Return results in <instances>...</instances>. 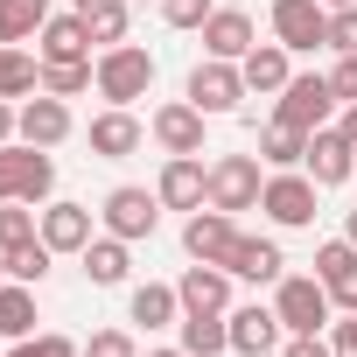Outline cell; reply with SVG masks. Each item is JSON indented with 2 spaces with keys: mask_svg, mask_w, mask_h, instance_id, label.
I'll return each mask as SVG.
<instances>
[{
  "mask_svg": "<svg viewBox=\"0 0 357 357\" xmlns=\"http://www.w3.org/2000/svg\"><path fill=\"white\" fill-rule=\"evenodd\" d=\"M238 98H245V70L238 63H225V56H204L197 70H190V105L197 112H238Z\"/></svg>",
  "mask_w": 357,
  "mask_h": 357,
  "instance_id": "9",
  "label": "cell"
},
{
  "mask_svg": "<svg viewBox=\"0 0 357 357\" xmlns=\"http://www.w3.org/2000/svg\"><path fill=\"white\" fill-rule=\"evenodd\" d=\"M204 119L211 112H197L190 98H168V105H154L147 133L161 140V154H204Z\"/></svg>",
  "mask_w": 357,
  "mask_h": 357,
  "instance_id": "11",
  "label": "cell"
},
{
  "mask_svg": "<svg viewBox=\"0 0 357 357\" xmlns=\"http://www.w3.org/2000/svg\"><path fill=\"white\" fill-rule=\"evenodd\" d=\"M238 70H245V91H287L294 50H287V43H252V50L238 56Z\"/></svg>",
  "mask_w": 357,
  "mask_h": 357,
  "instance_id": "19",
  "label": "cell"
},
{
  "mask_svg": "<svg viewBox=\"0 0 357 357\" xmlns=\"http://www.w3.org/2000/svg\"><path fill=\"white\" fill-rule=\"evenodd\" d=\"M343 98H336V84L329 77H287V91H273V119L280 126H294V133H315V126H329V112H336Z\"/></svg>",
  "mask_w": 357,
  "mask_h": 357,
  "instance_id": "4",
  "label": "cell"
},
{
  "mask_svg": "<svg viewBox=\"0 0 357 357\" xmlns=\"http://www.w3.org/2000/svg\"><path fill=\"white\" fill-rule=\"evenodd\" d=\"M29 238H43V211L36 204H0V252H15Z\"/></svg>",
  "mask_w": 357,
  "mask_h": 357,
  "instance_id": "31",
  "label": "cell"
},
{
  "mask_svg": "<svg viewBox=\"0 0 357 357\" xmlns=\"http://www.w3.org/2000/svg\"><path fill=\"white\" fill-rule=\"evenodd\" d=\"M225 322H231V350H238V357H266V350L280 343V315H273V308H259V301L231 308Z\"/></svg>",
  "mask_w": 357,
  "mask_h": 357,
  "instance_id": "22",
  "label": "cell"
},
{
  "mask_svg": "<svg viewBox=\"0 0 357 357\" xmlns=\"http://www.w3.org/2000/svg\"><path fill=\"white\" fill-rule=\"evenodd\" d=\"M259 190H266V175H259V154H218L211 161V211H259Z\"/></svg>",
  "mask_w": 357,
  "mask_h": 357,
  "instance_id": "5",
  "label": "cell"
},
{
  "mask_svg": "<svg viewBox=\"0 0 357 357\" xmlns=\"http://www.w3.org/2000/svg\"><path fill=\"white\" fill-rule=\"evenodd\" d=\"M15 133H22L29 147H63V140H70V105H63V98H50V91H36V98H22Z\"/></svg>",
  "mask_w": 357,
  "mask_h": 357,
  "instance_id": "15",
  "label": "cell"
},
{
  "mask_svg": "<svg viewBox=\"0 0 357 357\" xmlns=\"http://www.w3.org/2000/svg\"><path fill=\"white\" fill-rule=\"evenodd\" d=\"M0 280H8V252H0Z\"/></svg>",
  "mask_w": 357,
  "mask_h": 357,
  "instance_id": "48",
  "label": "cell"
},
{
  "mask_svg": "<svg viewBox=\"0 0 357 357\" xmlns=\"http://www.w3.org/2000/svg\"><path fill=\"white\" fill-rule=\"evenodd\" d=\"M22 175H29V140L0 147V204H22Z\"/></svg>",
  "mask_w": 357,
  "mask_h": 357,
  "instance_id": "33",
  "label": "cell"
},
{
  "mask_svg": "<svg viewBox=\"0 0 357 357\" xmlns=\"http://www.w3.org/2000/svg\"><path fill=\"white\" fill-rule=\"evenodd\" d=\"M329 287L315 280V273H280L273 280V315H280V329L287 336H322V322H329Z\"/></svg>",
  "mask_w": 357,
  "mask_h": 357,
  "instance_id": "1",
  "label": "cell"
},
{
  "mask_svg": "<svg viewBox=\"0 0 357 357\" xmlns=\"http://www.w3.org/2000/svg\"><path fill=\"white\" fill-rule=\"evenodd\" d=\"M259 161H266V168H301V161H308V133H294V126L273 119V126L259 133Z\"/></svg>",
  "mask_w": 357,
  "mask_h": 357,
  "instance_id": "28",
  "label": "cell"
},
{
  "mask_svg": "<svg viewBox=\"0 0 357 357\" xmlns=\"http://www.w3.org/2000/svg\"><path fill=\"white\" fill-rule=\"evenodd\" d=\"M280 266H287V259H280L273 238H245V231H238V245L225 252V273H231V280H252V287L280 280Z\"/></svg>",
  "mask_w": 357,
  "mask_h": 357,
  "instance_id": "21",
  "label": "cell"
},
{
  "mask_svg": "<svg viewBox=\"0 0 357 357\" xmlns=\"http://www.w3.org/2000/svg\"><path fill=\"white\" fill-rule=\"evenodd\" d=\"M84 357H140V343H133V329H91Z\"/></svg>",
  "mask_w": 357,
  "mask_h": 357,
  "instance_id": "36",
  "label": "cell"
},
{
  "mask_svg": "<svg viewBox=\"0 0 357 357\" xmlns=\"http://www.w3.org/2000/svg\"><path fill=\"white\" fill-rule=\"evenodd\" d=\"M322 8H357V0H322Z\"/></svg>",
  "mask_w": 357,
  "mask_h": 357,
  "instance_id": "47",
  "label": "cell"
},
{
  "mask_svg": "<svg viewBox=\"0 0 357 357\" xmlns=\"http://www.w3.org/2000/svg\"><path fill=\"white\" fill-rule=\"evenodd\" d=\"M77 259H84V280H91V287H126V273H133L126 238H112V231H105V238H91Z\"/></svg>",
  "mask_w": 357,
  "mask_h": 357,
  "instance_id": "23",
  "label": "cell"
},
{
  "mask_svg": "<svg viewBox=\"0 0 357 357\" xmlns=\"http://www.w3.org/2000/svg\"><path fill=\"white\" fill-rule=\"evenodd\" d=\"M329 50L357 56V8H329Z\"/></svg>",
  "mask_w": 357,
  "mask_h": 357,
  "instance_id": "38",
  "label": "cell"
},
{
  "mask_svg": "<svg viewBox=\"0 0 357 357\" xmlns=\"http://www.w3.org/2000/svg\"><path fill=\"white\" fill-rule=\"evenodd\" d=\"M175 294H183V315H231V273H225V266H211V259L183 266Z\"/></svg>",
  "mask_w": 357,
  "mask_h": 357,
  "instance_id": "12",
  "label": "cell"
},
{
  "mask_svg": "<svg viewBox=\"0 0 357 357\" xmlns=\"http://www.w3.org/2000/svg\"><path fill=\"white\" fill-rule=\"evenodd\" d=\"M343 133H350V140H357V105H343Z\"/></svg>",
  "mask_w": 357,
  "mask_h": 357,
  "instance_id": "44",
  "label": "cell"
},
{
  "mask_svg": "<svg viewBox=\"0 0 357 357\" xmlns=\"http://www.w3.org/2000/svg\"><path fill=\"white\" fill-rule=\"evenodd\" d=\"M147 357H190V350H183V343H175V350H147Z\"/></svg>",
  "mask_w": 357,
  "mask_h": 357,
  "instance_id": "46",
  "label": "cell"
},
{
  "mask_svg": "<svg viewBox=\"0 0 357 357\" xmlns=\"http://www.w3.org/2000/svg\"><path fill=\"white\" fill-rule=\"evenodd\" d=\"M0 336L8 343L36 336V287L29 280H0Z\"/></svg>",
  "mask_w": 357,
  "mask_h": 357,
  "instance_id": "24",
  "label": "cell"
},
{
  "mask_svg": "<svg viewBox=\"0 0 357 357\" xmlns=\"http://www.w3.org/2000/svg\"><path fill=\"white\" fill-rule=\"evenodd\" d=\"M8 357H84V343H70V336H56V329H43V336H22Z\"/></svg>",
  "mask_w": 357,
  "mask_h": 357,
  "instance_id": "34",
  "label": "cell"
},
{
  "mask_svg": "<svg viewBox=\"0 0 357 357\" xmlns=\"http://www.w3.org/2000/svg\"><path fill=\"white\" fill-rule=\"evenodd\" d=\"M140 140H147V126L133 119V105H105L91 119V154L98 161H126V154H140Z\"/></svg>",
  "mask_w": 357,
  "mask_h": 357,
  "instance_id": "16",
  "label": "cell"
},
{
  "mask_svg": "<svg viewBox=\"0 0 357 357\" xmlns=\"http://www.w3.org/2000/svg\"><path fill=\"white\" fill-rule=\"evenodd\" d=\"M147 91H154V56H147L140 43L98 50V98H105V105H133V98H147Z\"/></svg>",
  "mask_w": 357,
  "mask_h": 357,
  "instance_id": "2",
  "label": "cell"
},
{
  "mask_svg": "<svg viewBox=\"0 0 357 357\" xmlns=\"http://www.w3.org/2000/svg\"><path fill=\"white\" fill-rule=\"evenodd\" d=\"M336 357H357V315L336 322Z\"/></svg>",
  "mask_w": 357,
  "mask_h": 357,
  "instance_id": "42",
  "label": "cell"
},
{
  "mask_svg": "<svg viewBox=\"0 0 357 357\" xmlns=\"http://www.w3.org/2000/svg\"><path fill=\"white\" fill-rule=\"evenodd\" d=\"M315 197H322V190H315L308 168H273L266 190H259V211H266L280 231H308V225H315Z\"/></svg>",
  "mask_w": 357,
  "mask_h": 357,
  "instance_id": "3",
  "label": "cell"
},
{
  "mask_svg": "<svg viewBox=\"0 0 357 357\" xmlns=\"http://www.w3.org/2000/svg\"><path fill=\"white\" fill-rule=\"evenodd\" d=\"M154 197H161V211H204L211 204V161L204 154H168Z\"/></svg>",
  "mask_w": 357,
  "mask_h": 357,
  "instance_id": "8",
  "label": "cell"
},
{
  "mask_svg": "<svg viewBox=\"0 0 357 357\" xmlns=\"http://www.w3.org/2000/svg\"><path fill=\"white\" fill-rule=\"evenodd\" d=\"M43 91V56H29L22 43H0V98H29Z\"/></svg>",
  "mask_w": 357,
  "mask_h": 357,
  "instance_id": "25",
  "label": "cell"
},
{
  "mask_svg": "<svg viewBox=\"0 0 357 357\" xmlns=\"http://www.w3.org/2000/svg\"><path fill=\"white\" fill-rule=\"evenodd\" d=\"M36 56H43V63H91V29H84V15H77V8H70V15H50L43 36H36Z\"/></svg>",
  "mask_w": 357,
  "mask_h": 357,
  "instance_id": "14",
  "label": "cell"
},
{
  "mask_svg": "<svg viewBox=\"0 0 357 357\" xmlns=\"http://www.w3.org/2000/svg\"><path fill=\"white\" fill-rule=\"evenodd\" d=\"M343 238H350V245H357V211H350V218H343Z\"/></svg>",
  "mask_w": 357,
  "mask_h": 357,
  "instance_id": "45",
  "label": "cell"
},
{
  "mask_svg": "<svg viewBox=\"0 0 357 357\" xmlns=\"http://www.w3.org/2000/svg\"><path fill=\"white\" fill-rule=\"evenodd\" d=\"M70 8H91V0H70Z\"/></svg>",
  "mask_w": 357,
  "mask_h": 357,
  "instance_id": "49",
  "label": "cell"
},
{
  "mask_svg": "<svg viewBox=\"0 0 357 357\" xmlns=\"http://www.w3.org/2000/svg\"><path fill=\"white\" fill-rule=\"evenodd\" d=\"M43 91H50V98L98 91V63H43Z\"/></svg>",
  "mask_w": 357,
  "mask_h": 357,
  "instance_id": "30",
  "label": "cell"
},
{
  "mask_svg": "<svg viewBox=\"0 0 357 357\" xmlns=\"http://www.w3.org/2000/svg\"><path fill=\"white\" fill-rule=\"evenodd\" d=\"M218 15V0H161V22L168 29H204Z\"/></svg>",
  "mask_w": 357,
  "mask_h": 357,
  "instance_id": "35",
  "label": "cell"
},
{
  "mask_svg": "<svg viewBox=\"0 0 357 357\" xmlns=\"http://www.w3.org/2000/svg\"><path fill=\"white\" fill-rule=\"evenodd\" d=\"M43 245L50 252H84L91 245V204H43Z\"/></svg>",
  "mask_w": 357,
  "mask_h": 357,
  "instance_id": "20",
  "label": "cell"
},
{
  "mask_svg": "<svg viewBox=\"0 0 357 357\" xmlns=\"http://www.w3.org/2000/svg\"><path fill=\"white\" fill-rule=\"evenodd\" d=\"M301 168L315 175V190L357 183V140H350L343 126H315V133H308V161H301Z\"/></svg>",
  "mask_w": 357,
  "mask_h": 357,
  "instance_id": "7",
  "label": "cell"
},
{
  "mask_svg": "<svg viewBox=\"0 0 357 357\" xmlns=\"http://www.w3.org/2000/svg\"><path fill=\"white\" fill-rule=\"evenodd\" d=\"M322 287H329V301H336L343 315H357V259H350V266H343L336 280H322Z\"/></svg>",
  "mask_w": 357,
  "mask_h": 357,
  "instance_id": "39",
  "label": "cell"
},
{
  "mask_svg": "<svg viewBox=\"0 0 357 357\" xmlns=\"http://www.w3.org/2000/svg\"><path fill=\"white\" fill-rule=\"evenodd\" d=\"M126 322H140V329H175V322H183V294H175L168 280H140V287L126 294Z\"/></svg>",
  "mask_w": 357,
  "mask_h": 357,
  "instance_id": "18",
  "label": "cell"
},
{
  "mask_svg": "<svg viewBox=\"0 0 357 357\" xmlns=\"http://www.w3.org/2000/svg\"><path fill=\"white\" fill-rule=\"evenodd\" d=\"M15 119H22V105H15V98H0V147L15 140Z\"/></svg>",
  "mask_w": 357,
  "mask_h": 357,
  "instance_id": "43",
  "label": "cell"
},
{
  "mask_svg": "<svg viewBox=\"0 0 357 357\" xmlns=\"http://www.w3.org/2000/svg\"><path fill=\"white\" fill-rule=\"evenodd\" d=\"M329 84H336V98H343V105H357V56H336Z\"/></svg>",
  "mask_w": 357,
  "mask_h": 357,
  "instance_id": "40",
  "label": "cell"
},
{
  "mask_svg": "<svg viewBox=\"0 0 357 357\" xmlns=\"http://www.w3.org/2000/svg\"><path fill=\"white\" fill-rule=\"evenodd\" d=\"M50 259H56V252H50L43 238H29V245H15V252H8V280H29V287H43V280H50Z\"/></svg>",
  "mask_w": 357,
  "mask_h": 357,
  "instance_id": "32",
  "label": "cell"
},
{
  "mask_svg": "<svg viewBox=\"0 0 357 357\" xmlns=\"http://www.w3.org/2000/svg\"><path fill=\"white\" fill-rule=\"evenodd\" d=\"M197 36H204V56H225V63H238V56L259 43V29H252V15H245V8H218Z\"/></svg>",
  "mask_w": 357,
  "mask_h": 357,
  "instance_id": "17",
  "label": "cell"
},
{
  "mask_svg": "<svg viewBox=\"0 0 357 357\" xmlns=\"http://www.w3.org/2000/svg\"><path fill=\"white\" fill-rule=\"evenodd\" d=\"M273 43L301 50H329V8L322 0H273Z\"/></svg>",
  "mask_w": 357,
  "mask_h": 357,
  "instance_id": "10",
  "label": "cell"
},
{
  "mask_svg": "<svg viewBox=\"0 0 357 357\" xmlns=\"http://www.w3.org/2000/svg\"><path fill=\"white\" fill-rule=\"evenodd\" d=\"M350 259H357V245H350V238H322V245H315V280H336Z\"/></svg>",
  "mask_w": 357,
  "mask_h": 357,
  "instance_id": "37",
  "label": "cell"
},
{
  "mask_svg": "<svg viewBox=\"0 0 357 357\" xmlns=\"http://www.w3.org/2000/svg\"><path fill=\"white\" fill-rule=\"evenodd\" d=\"M280 357H336V336H287Z\"/></svg>",
  "mask_w": 357,
  "mask_h": 357,
  "instance_id": "41",
  "label": "cell"
},
{
  "mask_svg": "<svg viewBox=\"0 0 357 357\" xmlns=\"http://www.w3.org/2000/svg\"><path fill=\"white\" fill-rule=\"evenodd\" d=\"M50 15V0H0V43H36Z\"/></svg>",
  "mask_w": 357,
  "mask_h": 357,
  "instance_id": "26",
  "label": "cell"
},
{
  "mask_svg": "<svg viewBox=\"0 0 357 357\" xmlns=\"http://www.w3.org/2000/svg\"><path fill=\"white\" fill-rule=\"evenodd\" d=\"M175 329H183V350L190 357H225L231 350V322L225 315H183Z\"/></svg>",
  "mask_w": 357,
  "mask_h": 357,
  "instance_id": "27",
  "label": "cell"
},
{
  "mask_svg": "<svg viewBox=\"0 0 357 357\" xmlns=\"http://www.w3.org/2000/svg\"><path fill=\"white\" fill-rule=\"evenodd\" d=\"M98 225H105L112 238L140 245V238H154V225H161V197H154V190H133V183H119V190L98 204Z\"/></svg>",
  "mask_w": 357,
  "mask_h": 357,
  "instance_id": "6",
  "label": "cell"
},
{
  "mask_svg": "<svg viewBox=\"0 0 357 357\" xmlns=\"http://www.w3.org/2000/svg\"><path fill=\"white\" fill-rule=\"evenodd\" d=\"M77 15H84V29H91L98 50L126 43V0H91V8H77Z\"/></svg>",
  "mask_w": 357,
  "mask_h": 357,
  "instance_id": "29",
  "label": "cell"
},
{
  "mask_svg": "<svg viewBox=\"0 0 357 357\" xmlns=\"http://www.w3.org/2000/svg\"><path fill=\"white\" fill-rule=\"evenodd\" d=\"M238 245V225H231V211H190V225H183V252L190 259H211V266H225V252Z\"/></svg>",
  "mask_w": 357,
  "mask_h": 357,
  "instance_id": "13",
  "label": "cell"
}]
</instances>
